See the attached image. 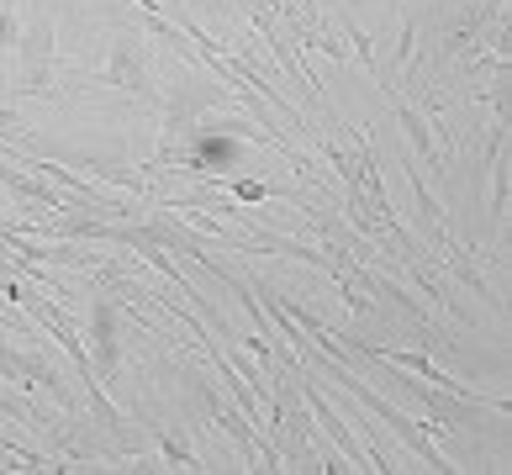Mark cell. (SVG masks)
I'll return each instance as SVG.
<instances>
[{"mask_svg": "<svg viewBox=\"0 0 512 475\" xmlns=\"http://www.w3.org/2000/svg\"><path fill=\"white\" fill-rule=\"evenodd\" d=\"M328 375L338 380V391H349V396H354V402L365 407L370 417H381V423H386V428H391L396 439H402V444H407V449H412V454H417V460H423L428 470H439V475H454V465H449L444 454H439V444H433V433H428V428H417L412 417H407V412H396L391 402H381V396H375L370 386H359V375H354L349 365H333Z\"/></svg>", "mask_w": 512, "mask_h": 475, "instance_id": "6da1fadb", "label": "cell"}, {"mask_svg": "<svg viewBox=\"0 0 512 475\" xmlns=\"http://www.w3.org/2000/svg\"><path fill=\"white\" fill-rule=\"evenodd\" d=\"M96 85H111V90H132L143 106H159V90H154V64H148V37L143 32H117L106 64L96 74Z\"/></svg>", "mask_w": 512, "mask_h": 475, "instance_id": "7a4b0ae2", "label": "cell"}, {"mask_svg": "<svg viewBox=\"0 0 512 475\" xmlns=\"http://www.w3.org/2000/svg\"><path fill=\"white\" fill-rule=\"evenodd\" d=\"M16 95H53V16L37 11L16 37Z\"/></svg>", "mask_w": 512, "mask_h": 475, "instance_id": "3957f363", "label": "cell"}, {"mask_svg": "<svg viewBox=\"0 0 512 475\" xmlns=\"http://www.w3.org/2000/svg\"><path fill=\"white\" fill-rule=\"evenodd\" d=\"M391 90V106H396V122H402L407 127V138H412V148H417V154H423L433 169H439V175H444V154H439V148H433V132H428V122H423V111H417L412 101H407V95L402 90H396V85H386Z\"/></svg>", "mask_w": 512, "mask_h": 475, "instance_id": "277c9868", "label": "cell"}, {"mask_svg": "<svg viewBox=\"0 0 512 475\" xmlns=\"http://www.w3.org/2000/svg\"><path fill=\"white\" fill-rule=\"evenodd\" d=\"M148 433H154V444H159V460H169L175 470H206L201 460H196V449L185 444V433H180V423H148Z\"/></svg>", "mask_w": 512, "mask_h": 475, "instance_id": "5b68a950", "label": "cell"}, {"mask_svg": "<svg viewBox=\"0 0 512 475\" xmlns=\"http://www.w3.org/2000/svg\"><path fill=\"white\" fill-rule=\"evenodd\" d=\"M227 190H233L238 201H270V196H275V190L259 185V180H227Z\"/></svg>", "mask_w": 512, "mask_h": 475, "instance_id": "8992f818", "label": "cell"}]
</instances>
